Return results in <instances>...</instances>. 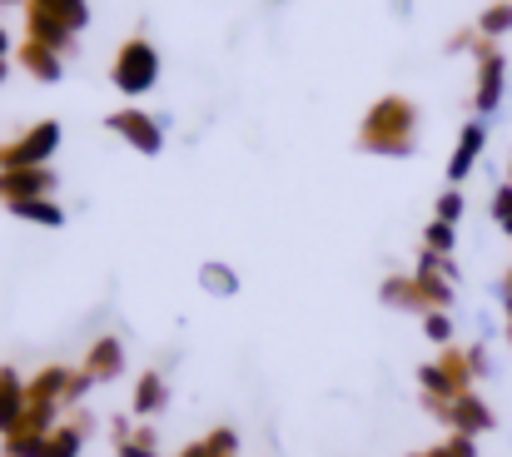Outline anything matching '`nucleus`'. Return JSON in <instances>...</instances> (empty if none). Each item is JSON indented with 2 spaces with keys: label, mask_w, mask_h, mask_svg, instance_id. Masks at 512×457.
I'll list each match as a JSON object with an SVG mask.
<instances>
[{
  "label": "nucleus",
  "mask_w": 512,
  "mask_h": 457,
  "mask_svg": "<svg viewBox=\"0 0 512 457\" xmlns=\"http://www.w3.org/2000/svg\"><path fill=\"white\" fill-rule=\"evenodd\" d=\"M453 433H463V438H478V433H488L493 428V408L478 398V393H463V398H453L448 403V418H443Z\"/></svg>",
  "instance_id": "nucleus-1"
},
{
  "label": "nucleus",
  "mask_w": 512,
  "mask_h": 457,
  "mask_svg": "<svg viewBox=\"0 0 512 457\" xmlns=\"http://www.w3.org/2000/svg\"><path fill=\"white\" fill-rule=\"evenodd\" d=\"M115 80H120V90H150V80H155V50L150 45H125V55H120V65H115Z\"/></svg>",
  "instance_id": "nucleus-2"
},
{
  "label": "nucleus",
  "mask_w": 512,
  "mask_h": 457,
  "mask_svg": "<svg viewBox=\"0 0 512 457\" xmlns=\"http://www.w3.org/2000/svg\"><path fill=\"white\" fill-rule=\"evenodd\" d=\"M85 373L90 378H115L120 373V338H100L85 358Z\"/></svg>",
  "instance_id": "nucleus-3"
},
{
  "label": "nucleus",
  "mask_w": 512,
  "mask_h": 457,
  "mask_svg": "<svg viewBox=\"0 0 512 457\" xmlns=\"http://www.w3.org/2000/svg\"><path fill=\"white\" fill-rule=\"evenodd\" d=\"M165 403H170L165 378H160V373H145V378H140V393H135V413H140V418H150V413H160Z\"/></svg>",
  "instance_id": "nucleus-4"
},
{
  "label": "nucleus",
  "mask_w": 512,
  "mask_h": 457,
  "mask_svg": "<svg viewBox=\"0 0 512 457\" xmlns=\"http://www.w3.org/2000/svg\"><path fill=\"white\" fill-rule=\"evenodd\" d=\"M115 130H120V135H130L140 150H160V135H155V125H150L145 115H120V120H115Z\"/></svg>",
  "instance_id": "nucleus-5"
},
{
  "label": "nucleus",
  "mask_w": 512,
  "mask_h": 457,
  "mask_svg": "<svg viewBox=\"0 0 512 457\" xmlns=\"http://www.w3.org/2000/svg\"><path fill=\"white\" fill-rule=\"evenodd\" d=\"M80 443H85L80 428H55V433L45 438V457H75L80 453Z\"/></svg>",
  "instance_id": "nucleus-6"
},
{
  "label": "nucleus",
  "mask_w": 512,
  "mask_h": 457,
  "mask_svg": "<svg viewBox=\"0 0 512 457\" xmlns=\"http://www.w3.org/2000/svg\"><path fill=\"white\" fill-rule=\"evenodd\" d=\"M55 135H60L55 125H40V130L30 135V145H25V150H15V154H10V164H25V159H40L45 150H55Z\"/></svg>",
  "instance_id": "nucleus-7"
},
{
  "label": "nucleus",
  "mask_w": 512,
  "mask_h": 457,
  "mask_svg": "<svg viewBox=\"0 0 512 457\" xmlns=\"http://www.w3.org/2000/svg\"><path fill=\"white\" fill-rule=\"evenodd\" d=\"M383 299L393 308H413L423 294H418V279H388V284H383Z\"/></svg>",
  "instance_id": "nucleus-8"
},
{
  "label": "nucleus",
  "mask_w": 512,
  "mask_h": 457,
  "mask_svg": "<svg viewBox=\"0 0 512 457\" xmlns=\"http://www.w3.org/2000/svg\"><path fill=\"white\" fill-rule=\"evenodd\" d=\"M498 90H503V60L498 55H488V65H483V95H478V105L488 110V105H498Z\"/></svg>",
  "instance_id": "nucleus-9"
},
{
  "label": "nucleus",
  "mask_w": 512,
  "mask_h": 457,
  "mask_svg": "<svg viewBox=\"0 0 512 457\" xmlns=\"http://www.w3.org/2000/svg\"><path fill=\"white\" fill-rule=\"evenodd\" d=\"M0 189L15 194V199H25V194H40V189H45V174H40V169H30V174H5Z\"/></svg>",
  "instance_id": "nucleus-10"
},
{
  "label": "nucleus",
  "mask_w": 512,
  "mask_h": 457,
  "mask_svg": "<svg viewBox=\"0 0 512 457\" xmlns=\"http://www.w3.org/2000/svg\"><path fill=\"white\" fill-rule=\"evenodd\" d=\"M199 284H204L209 294H219V299H234V289H239V284H234V274H229V269H219V264H209V269L199 274Z\"/></svg>",
  "instance_id": "nucleus-11"
},
{
  "label": "nucleus",
  "mask_w": 512,
  "mask_h": 457,
  "mask_svg": "<svg viewBox=\"0 0 512 457\" xmlns=\"http://www.w3.org/2000/svg\"><path fill=\"white\" fill-rule=\"evenodd\" d=\"M478 150H483V130H468V135H463V145H458V159H453V179H463V174H468V164L478 159Z\"/></svg>",
  "instance_id": "nucleus-12"
},
{
  "label": "nucleus",
  "mask_w": 512,
  "mask_h": 457,
  "mask_svg": "<svg viewBox=\"0 0 512 457\" xmlns=\"http://www.w3.org/2000/svg\"><path fill=\"white\" fill-rule=\"evenodd\" d=\"M15 209H20V214H30L35 224H60V209H55V204H40V199H15Z\"/></svg>",
  "instance_id": "nucleus-13"
},
{
  "label": "nucleus",
  "mask_w": 512,
  "mask_h": 457,
  "mask_svg": "<svg viewBox=\"0 0 512 457\" xmlns=\"http://www.w3.org/2000/svg\"><path fill=\"white\" fill-rule=\"evenodd\" d=\"M423 328H428V343H443V348L453 343V318H448V313H438V308H433Z\"/></svg>",
  "instance_id": "nucleus-14"
},
{
  "label": "nucleus",
  "mask_w": 512,
  "mask_h": 457,
  "mask_svg": "<svg viewBox=\"0 0 512 457\" xmlns=\"http://www.w3.org/2000/svg\"><path fill=\"white\" fill-rule=\"evenodd\" d=\"M120 457H155V433H135V438H120Z\"/></svg>",
  "instance_id": "nucleus-15"
},
{
  "label": "nucleus",
  "mask_w": 512,
  "mask_h": 457,
  "mask_svg": "<svg viewBox=\"0 0 512 457\" xmlns=\"http://www.w3.org/2000/svg\"><path fill=\"white\" fill-rule=\"evenodd\" d=\"M448 249H453V224L438 219V224L428 229V254H448Z\"/></svg>",
  "instance_id": "nucleus-16"
},
{
  "label": "nucleus",
  "mask_w": 512,
  "mask_h": 457,
  "mask_svg": "<svg viewBox=\"0 0 512 457\" xmlns=\"http://www.w3.org/2000/svg\"><path fill=\"white\" fill-rule=\"evenodd\" d=\"M428 457H478V448H473V438H463V433H458L453 443H443V448H433V453H428Z\"/></svg>",
  "instance_id": "nucleus-17"
},
{
  "label": "nucleus",
  "mask_w": 512,
  "mask_h": 457,
  "mask_svg": "<svg viewBox=\"0 0 512 457\" xmlns=\"http://www.w3.org/2000/svg\"><path fill=\"white\" fill-rule=\"evenodd\" d=\"M458 214H463V199H458V194H443V199H438V219H443V224H453Z\"/></svg>",
  "instance_id": "nucleus-18"
},
{
  "label": "nucleus",
  "mask_w": 512,
  "mask_h": 457,
  "mask_svg": "<svg viewBox=\"0 0 512 457\" xmlns=\"http://www.w3.org/2000/svg\"><path fill=\"white\" fill-rule=\"evenodd\" d=\"M483 25H488V30H508V25H512V10H508V5H498V10H493Z\"/></svg>",
  "instance_id": "nucleus-19"
},
{
  "label": "nucleus",
  "mask_w": 512,
  "mask_h": 457,
  "mask_svg": "<svg viewBox=\"0 0 512 457\" xmlns=\"http://www.w3.org/2000/svg\"><path fill=\"white\" fill-rule=\"evenodd\" d=\"M503 229H508V234H512V219H508V224H503Z\"/></svg>",
  "instance_id": "nucleus-20"
}]
</instances>
